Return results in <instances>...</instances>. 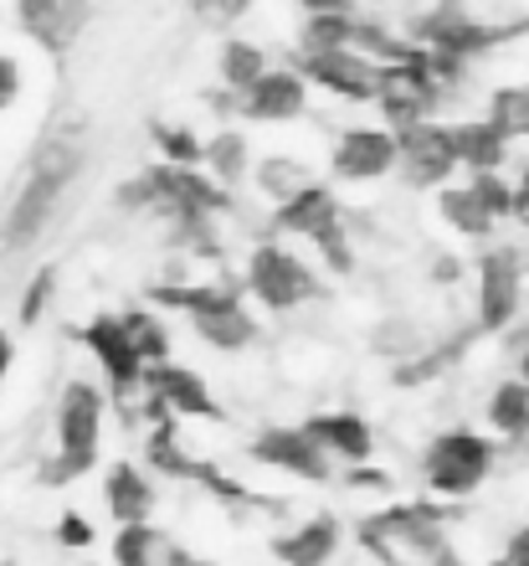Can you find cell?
<instances>
[{
	"mask_svg": "<svg viewBox=\"0 0 529 566\" xmlns=\"http://www.w3.org/2000/svg\"><path fill=\"white\" fill-rule=\"evenodd\" d=\"M77 170H83V149H77V139L52 135L42 149H36V160H31L21 191L11 196V207L0 211V263L27 258L31 248L52 232L62 201H67V191H73Z\"/></svg>",
	"mask_w": 529,
	"mask_h": 566,
	"instance_id": "obj_1",
	"label": "cell"
},
{
	"mask_svg": "<svg viewBox=\"0 0 529 566\" xmlns=\"http://www.w3.org/2000/svg\"><path fill=\"white\" fill-rule=\"evenodd\" d=\"M108 387L93 376H67L57 387L52 407V459L42 463V484L62 490L88 479L104 459V432H108Z\"/></svg>",
	"mask_w": 529,
	"mask_h": 566,
	"instance_id": "obj_2",
	"label": "cell"
},
{
	"mask_svg": "<svg viewBox=\"0 0 529 566\" xmlns=\"http://www.w3.org/2000/svg\"><path fill=\"white\" fill-rule=\"evenodd\" d=\"M499 469V438L473 422H447L426 438V448L416 453V479L422 494L437 505H463L484 490Z\"/></svg>",
	"mask_w": 529,
	"mask_h": 566,
	"instance_id": "obj_3",
	"label": "cell"
},
{
	"mask_svg": "<svg viewBox=\"0 0 529 566\" xmlns=\"http://www.w3.org/2000/svg\"><path fill=\"white\" fill-rule=\"evenodd\" d=\"M242 294L257 304L273 319H288V314H304L309 304H319L329 294L324 269L314 258H304L298 248H288L283 238H263L252 242L247 258H242Z\"/></svg>",
	"mask_w": 529,
	"mask_h": 566,
	"instance_id": "obj_4",
	"label": "cell"
},
{
	"mask_svg": "<svg viewBox=\"0 0 529 566\" xmlns=\"http://www.w3.org/2000/svg\"><path fill=\"white\" fill-rule=\"evenodd\" d=\"M273 238H298L304 248H314L324 263V273H350L355 269V242L345 207L329 180H314L309 191H298L288 207L273 211Z\"/></svg>",
	"mask_w": 529,
	"mask_h": 566,
	"instance_id": "obj_5",
	"label": "cell"
},
{
	"mask_svg": "<svg viewBox=\"0 0 529 566\" xmlns=\"http://www.w3.org/2000/svg\"><path fill=\"white\" fill-rule=\"evenodd\" d=\"M525 279L529 263L525 248H515V242H488L478 253V263H473V329H478V340L484 335L499 340L525 314Z\"/></svg>",
	"mask_w": 529,
	"mask_h": 566,
	"instance_id": "obj_6",
	"label": "cell"
},
{
	"mask_svg": "<svg viewBox=\"0 0 529 566\" xmlns=\"http://www.w3.org/2000/svg\"><path fill=\"white\" fill-rule=\"evenodd\" d=\"M77 340H83V350H88L93 366H98V376H104L114 407L118 412H129V407L139 402V391H145L149 366H145V356H139V345H134L129 325H124V314L98 310L93 319L77 325Z\"/></svg>",
	"mask_w": 529,
	"mask_h": 566,
	"instance_id": "obj_7",
	"label": "cell"
},
{
	"mask_svg": "<svg viewBox=\"0 0 529 566\" xmlns=\"http://www.w3.org/2000/svg\"><path fill=\"white\" fill-rule=\"evenodd\" d=\"M247 459L267 474H283L294 484H335L345 469H339L329 453L309 438L304 422H267L247 438Z\"/></svg>",
	"mask_w": 529,
	"mask_h": 566,
	"instance_id": "obj_8",
	"label": "cell"
},
{
	"mask_svg": "<svg viewBox=\"0 0 529 566\" xmlns=\"http://www.w3.org/2000/svg\"><path fill=\"white\" fill-rule=\"evenodd\" d=\"M401 170V135L385 124H345L329 139V176L339 186H375Z\"/></svg>",
	"mask_w": 529,
	"mask_h": 566,
	"instance_id": "obj_9",
	"label": "cell"
},
{
	"mask_svg": "<svg viewBox=\"0 0 529 566\" xmlns=\"http://www.w3.org/2000/svg\"><path fill=\"white\" fill-rule=\"evenodd\" d=\"M294 67L309 77V88L355 108H375L385 83V67L370 52H360V46H345V52H294Z\"/></svg>",
	"mask_w": 529,
	"mask_h": 566,
	"instance_id": "obj_10",
	"label": "cell"
},
{
	"mask_svg": "<svg viewBox=\"0 0 529 566\" xmlns=\"http://www.w3.org/2000/svg\"><path fill=\"white\" fill-rule=\"evenodd\" d=\"M401 186L406 191H432L437 196L442 186H453L463 176V160H457V139H453V124L442 119H426L416 129L401 135Z\"/></svg>",
	"mask_w": 529,
	"mask_h": 566,
	"instance_id": "obj_11",
	"label": "cell"
},
{
	"mask_svg": "<svg viewBox=\"0 0 529 566\" xmlns=\"http://www.w3.org/2000/svg\"><path fill=\"white\" fill-rule=\"evenodd\" d=\"M309 104H314L309 77L298 73L294 62H278V67H273L257 88L236 98V119L257 124V129H278V124L309 119Z\"/></svg>",
	"mask_w": 529,
	"mask_h": 566,
	"instance_id": "obj_12",
	"label": "cell"
},
{
	"mask_svg": "<svg viewBox=\"0 0 529 566\" xmlns=\"http://www.w3.org/2000/svg\"><path fill=\"white\" fill-rule=\"evenodd\" d=\"M149 397L160 402L165 418L176 422H226V402H221L216 391H211V381L195 366H186V360H170V366H155V371L145 376Z\"/></svg>",
	"mask_w": 529,
	"mask_h": 566,
	"instance_id": "obj_13",
	"label": "cell"
},
{
	"mask_svg": "<svg viewBox=\"0 0 529 566\" xmlns=\"http://www.w3.org/2000/svg\"><path fill=\"white\" fill-rule=\"evenodd\" d=\"M267 552L278 566H335V556L345 552V521L335 510H314L267 541Z\"/></svg>",
	"mask_w": 529,
	"mask_h": 566,
	"instance_id": "obj_14",
	"label": "cell"
},
{
	"mask_svg": "<svg viewBox=\"0 0 529 566\" xmlns=\"http://www.w3.org/2000/svg\"><path fill=\"white\" fill-rule=\"evenodd\" d=\"M304 428H309V438L339 463V469H360V463H370L375 459V448H381L375 428H370L360 412H350V407H324V412H309Z\"/></svg>",
	"mask_w": 529,
	"mask_h": 566,
	"instance_id": "obj_15",
	"label": "cell"
},
{
	"mask_svg": "<svg viewBox=\"0 0 529 566\" xmlns=\"http://www.w3.org/2000/svg\"><path fill=\"white\" fill-rule=\"evenodd\" d=\"M160 505V490H155V474L134 459H114L104 469V510L114 525H145Z\"/></svg>",
	"mask_w": 529,
	"mask_h": 566,
	"instance_id": "obj_16",
	"label": "cell"
},
{
	"mask_svg": "<svg viewBox=\"0 0 529 566\" xmlns=\"http://www.w3.org/2000/svg\"><path fill=\"white\" fill-rule=\"evenodd\" d=\"M11 11L15 27L52 57H62L73 46V36L83 31V0H11Z\"/></svg>",
	"mask_w": 529,
	"mask_h": 566,
	"instance_id": "obj_17",
	"label": "cell"
},
{
	"mask_svg": "<svg viewBox=\"0 0 529 566\" xmlns=\"http://www.w3.org/2000/svg\"><path fill=\"white\" fill-rule=\"evenodd\" d=\"M314 180H319V170H314L304 155H294V149H263L257 165H252V186H257V196H263L273 211L288 207L298 191H309Z\"/></svg>",
	"mask_w": 529,
	"mask_h": 566,
	"instance_id": "obj_18",
	"label": "cell"
},
{
	"mask_svg": "<svg viewBox=\"0 0 529 566\" xmlns=\"http://www.w3.org/2000/svg\"><path fill=\"white\" fill-rule=\"evenodd\" d=\"M273 67H278V62H273V52H267L257 36H236V31L232 36H221V46H216V83H221V93L242 98V93L257 88Z\"/></svg>",
	"mask_w": 529,
	"mask_h": 566,
	"instance_id": "obj_19",
	"label": "cell"
},
{
	"mask_svg": "<svg viewBox=\"0 0 529 566\" xmlns=\"http://www.w3.org/2000/svg\"><path fill=\"white\" fill-rule=\"evenodd\" d=\"M453 139H457V160H463V176H484V170H504L509 155H515V139L504 135L488 114H473V119H453Z\"/></svg>",
	"mask_w": 529,
	"mask_h": 566,
	"instance_id": "obj_20",
	"label": "cell"
},
{
	"mask_svg": "<svg viewBox=\"0 0 529 566\" xmlns=\"http://www.w3.org/2000/svg\"><path fill=\"white\" fill-rule=\"evenodd\" d=\"M484 428L499 438L504 448H525L529 443V381L504 376L494 381L484 397Z\"/></svg>",
	"mask_w": 529,
	"mask_h": 566,
	"instance_id": "obj_21",
	"label": "cell"
},
{
	"mask_svg": "<svg viewBox=\"0 0 529 566\" xmlns=\"http://www.w3.org/2000/svg\"><path fill=\"white\" fill-rule=\"evenodd\" d=\"M437 217H442V227H447V232H457L463 242H484V248L494 242V232H499V222H494V217L484 211V201L473 196L468 176L437 191Z\"/></svg>",
	"mask_w": 529,
	"mask_h": 566,
	"instance_id": "obj_22",
	"label": "cell"
},
{
	"mask_svg": "<svg viewBox=\"0 0 529 566\" xmlns=\"http://www.w3.org/2000/svg\"><path fill=\"white\" fill-rule=\"evenodd\" d=\"M252 165H257V149H252V139L242 135V129H216V135H207V170L216 186H226V191H236V186H252Z\"/></svg>",
	"mask_w": 529,
	"mask_h": 566,
	"instance_id": "obj_23",
	"label": "cell"
},
{
	"mask_svg": "<svg viewBox=\"0 0 529 566\" xmlns=\"http://www.w3.org/2000/svg\"><path fill=\"white\" fill-rule=\"evenodd\" d=\"M180 556V541L165 525H118L114 531V566H170Z\"/></svg>",
	"mask_w": 529,
	"mask_h": 566,
	"instance_id": "obj_24",
	"label": "cell"
},
{
	"mask_svg": "<svg viewBox=\"0 0 529 566\" xmlns=\"http://www.w3.org/2000/svg\"><path fill=\"white\" fill-rule=\"evenodd\" d=\"M124 314V325H129L134 345H139V356H145V366L155 371V366H170L176 360V335H170V314L155 310L149 298H134Z\"/></svg>",
	"mask_w": 529,
	"mask_h": 566,
	"instance_id": "obj_25",
	"label": "cell"
},
{
	"mask_svg": "<svg viewBox=\"0 0 529 566\" xmlns=\"http://www.w3.org/2000/svg\"><path fill=\"white\" fill-rule=\"evenodd\" d=\"M360 27H366V15H360V11L304 15L294 52H345V46H360Z\"/></svg>",
	"mask_w": 529,
	"mask_h": 566,
	"instance_id": "obj_26",
	"label": "cell"
},
{
	"mask_svg": "<svg viewBox=\"0 0 529 566\" xmlns=\"http://www.w3.org/2000/svg\"><path fill=\"white\" fill-rule=\"evenodd\" d=\"M155 149L160 165H180V170H201L207 165V135H195L191 124H155Z\"/></svg>",
	"mask_w": 529,
	"mask_h": 566,
	"instance_id": "obj_27",
	"label": "cell"
},
{
	"mask_svg": "<svg viewBox=\"0 0 529 566\" xmlns=\"http://www.w3.org/2000/svg\"><path fill=\"white\" fill-rule=\"evenodd\" d=\"M484 114L499 124L515 145H519V139H529V83H499V88L488 93Z\"/></svg>",
	"mask_w": 529,
	"mask_h": 566,
	"instance_id": "obj_28",
	"label": "cell"
},
{
	"mask_svg": "<svg viewBox=\"0 0 529 566\" xmlns=\"http://www.w3.org/2000/svg\"><path fill=\"white\" fill-rule=\"evenodd\" d=\"M473 196L484 201V211L494 217V222H519V186L509 170H484V176H468Z\"/></svg>",
	"mask_w": 529,
	"mask_h": 566,
	"instance_id": "obj_29",
	"label": "cell"
},
{
	"mask_svg": "<svg viewBox=\"0 0 529 566\" xmlns=\"http://www.w3.org/2000/svg\"><path fill=\"white\" fill-rule=\"evenodd\" d=\"M52 294H57V269H52V263H42V269L21 283V294H15V325H21V329L42 325L46 310H52Z\"/></svg>",
	"mask_w": 529,
	"mask_h": 566,
	"instance_id": "obj_30",
	"label": "cell"
},
{
	"mask_svg": "<svg viewBox=\"0 0 529 566\" xmlns=\"http://www.w3.org/2000/svg\"><path fill=\"white\" fill-rule=\"evenodd\" d=\"M252 6H257V0H186V11H191L207 31H221V36H232V31L252 15Z\"/></svg>",
	"mask_w": 529,
	"mask_h": 566,
	"instance_id": "obj_31",
	"label": "cell"
},
{
	"mask_svg": "<svg viewBox=\"0 0 529 566\" xmlns=\"http://www.w3.org/2000/svg\"><path fill=\"white\" fill-rule=\"evenodd\" d=\"M52 541H57V552L83 556L98 546V525H93L83 510H62L57 521H52Z\"/></svg>",
	"mask_w": 529,
	"mask_h": 566,
	"instance_id": "obj_32",
	"label": "cell"
},
{
	"mask_svg": "<svg viewBox=\"0 0 529 566\" xmlns=\"http://www.w3.org/2000/svg\"><path fill=\"white\" fill-rule=\"evenodd\" d=\"M339 490H350V494H391L396 490V479L385 474V469H375V463H360V469H345V474H339Z\"/></svg>",
	"mask_w": 529,
	"mask_h": 566,
	"instance_id": "obj_33",
	"label": "cell"
},
{
	"mask_svg": "<svg viewBox=\"0 0 529 566\" xmlns=\"http://www.w3.org/2000/svg\"><path fill=\"white\" fill-rule=\"evenodd\" d=\"M21 93H27V67L15 52H0V114H11L21 104Z\"/></svg>",
	"mask_w": 529,
	"mask_h": 566,
	"instance_id": "obj_34",
	"label": "cell"
},
{
	"mask_svg": "<svg viewBox=\"0 0 529 566\" xmlns=\"http://www.w3.org/2000/svg\"><path fill=\"white\" fill-rule=\"evenodd\" d=\"M499 566H529V521L509 525L499 541Z\"/></svg>",
	"mask_w": 529,
	"mask_h": 566,
	"instance_id": "obj_35",
	"label": "cell"
},
{
	"mask_svg": "<svg viewBox=\"0 0 529 566\" xmlns=\"http://www.w3.org/2000/svg\"><path fill=\"white\" fill-rule=\"evenodd\" d=\"M468 263L457 253H442V258H432V269H426V283H437V289H453V283H463L468 279Z\"/></svg>",
	"mask_w": 529,
	"mask_h": 566,
	"instance_id": "obj_36",
	"label": "cell"
},
{
	"mask_svg": "<svg viewBox=\"0 0 529 566\" xmlns=\"http://www.w3.org/2000/svg\"><path fill=\"white\" fill-rule=\"evenodd\" d=\"M499 350H504V356H519V350H529V310L499 335Z\"/></svg>",
	"mask_w": 529,
	"mask_h": 566,
	"instance_id": "obj_37",
	"label": "cell"
},
{
	"mask_svg": "<svg viewBox=\"0 0 529 566\" xmlns=\"http://www.w3.org/2000/svg\"><path fill=\"white\" fill-rule=\"evenodd\" d=\"M11 371H15V335H11L6 325H0V391H6Z\"/></svg>",
	"mask_w": 529,
	"mask_h": 566,
	"instance_id": "obj_38",
	"label": "cell"
},
{
	"mask_svg": "<svg viewBox=\"0 0 529 566\" xmlns=\"http://www.w3.org/2000/svg\"><path fill=\"white\" fill-rule=\"evenodd\" d=\"M304 15H329V11H355V0H294Z\"/></svg>",
	"mask_w": 529,
	"mask_h": 566,
	"instance_id": "obj_39",
	"label": "cell"
},
{
	"mask_svg": "<svg viewBox=\"0 0 529 566\" xmlns=\"http://www.w3.org/2000/svg\"><path fill=\"white\" fill-rule=\"evenodd\" d=\"M509 366H515V371H509V376H519V381H529V350H519V356H509Z\"/></svg>",
	"mask_w": 529,
	"mask_h": 566,
	"instance_id": "obj_40",
	"label": "cell"
},
{
	"mask_svg": "<svg viewBox=\"0 0 529 566\" xmlns=\"http://www.w3.org/2000/svg\"><path fill=\"white\" fill-rule=\"evenodd\" d=\"M519 459H525V463H529V443H525V448H519Z\"/></svg>",
	"mask_w": 529,
	"mask_h": 566,
	"instance_id": "obj_41",
	"label": "cell"
},
{
	"mask_svg": "<svg viewBox=\"0 0 529 566\" xmlns=\"http://www.w3.org/2000/svg\"><path fill=\"white\" fill-rule=\"evenodd\" d=\"M519 222H525V232H529V217H519Z\"/></svg>",
	"mask_w": 529,
	"mask_h": 566,
	"instance_id": "obj_42",
	"label": "cell"
}]
</instances>
